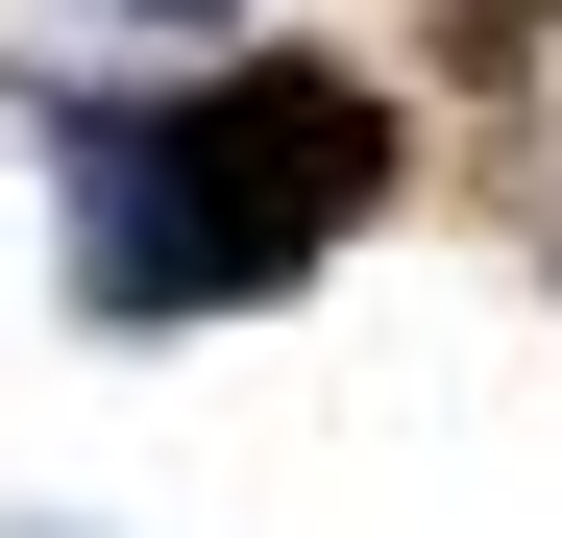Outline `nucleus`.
<instances>
[{
    "label": "nucleus",
    "instance_id": "nucleus-1",
    "mask_svg": "<svg viewBox=\"0 0 562 538\" xmlns=\"http://www.w3.org/2000/svg\"><path fill=\"white\" fill-rule=\"evenodd\" d=\"M49 147H74V294L99 318H245L416 197L392 74H342V49H221L171 99H49Z\"/></svg>",
    "mask_w": 562,
    "mask_h": 538
},
{
    "label": "nucleus",
    "instance_id": "nucleus-3",
    "mask_svg": "<svg viewBox=\"0 0 562 538\" xmlns=\"http://www.w3.org/2000/svg\"><path fill=\"white\" fill-rule=\"evenodd\" d=\"M123 25H221V0H123Z\"/></svg>",
    "mask_w": 562,
    "mask_h": 538
},
{
    "label": "nucleus",
    "instance_id": "nucleus-2",
    "mask_svg": "<svg viewBox=\"0 0 562 538\" xmlns=\"http://www.w3.org/2000/svg\"><path fill=\"white\" fill-rule=\"evenodd\" d=\"M440 25H464V74H538V49H562V0H440Z\"/></svg>",
    "mask_w": 562,
    "mask_h": 538
}]
</instances>
